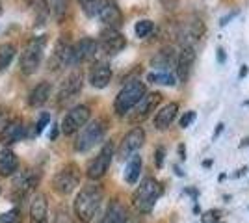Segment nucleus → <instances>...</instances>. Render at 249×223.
<instances>
[{"label":"nucleus","mask_w":249,"mask_h":223,"mask_svg":"<svg viewBox=\"0 0 249 223\" xmlns=\"http://www.w3.org/2000/svg\"><path fill=\"white\" fill-rule=\"evenodd\" d=\"M194 119H196V112H194V110H188V112H184V116L180 117L178 125H180V128H188L190 125H192Z\"/></svg>","instance_id":"72a5a7b5"},{"label":"nucleus","mask_w":249,"mask_h":223,"mask_svg":"<svg viewBox=\"0 0 249 223\" xmlns=\"http://www.w3.org/2000/svg\"><path fill=\"white\" fill-rule=\"evenodd\" d=\"M147 80L153 84H162V86H175V76L171 73H149Z\"/></svg>","instance_id":"c756f323"},{"label":"nucleus","mask_w":249,"mask_h":223,"mask_svg":"<svg viewBox=\"0 0 249 223\" xmlns=\"http://www.w3.org/2000/svg\"><path fill=\"white\" fill-rule=\"evenodd\" d=\"M218 60L221 64L225 62V51H223V49H218Z\"/></svg>","instance_id":"58836bf2"},{"label":"nucleus","mask_w":249,"mask_h":223,"mask_svg":"<svg viewBox=\"0 0 249 223\" xmlns=\"http://www.w3.org/2000/svg\"><path fill=\"white\" fill-rule=\"evenodd\" d=\"M89 116H91V110L86 104H76L73 106L62 121V132L65 136H73L74 132H78L80 128L89 121Z\"/></svg>","instance_id":"6e6552de"},{"label":"nucleus","mask_w":249,"mask_h":223,"mask_svg":"<svg viewBox=\"0 0 249 223\" xmlns=\"http://www.w3.org/2000/svg\"><path fill=\"white\" fill-rule=\"evenodd\" d=\"M194 62H196V47H188V45H182L180 52L177 54V76L180 78V82H186L190 78V73H192V67H194Z\"/></svg>","instance_id":"4468645a"},{"label":"nucleus","mask_w":249,"mask_h":223,"mask_svg":"<svg viewBox=\"0 0 249 223\" xmlns=\"http://www.w3.org/2000/svg\"><path fill=\"white\" fill-rule=\"evenodd\" d=\"M155 30V22L149 21V19H143V21H138L134 26V32L138 37H147L149 34Z\"/></svg>","instance_id":"7c9ffc66"},{"label":"nucleus","mask_w":249,"mask_h":223,"mask_svg":"<svg viewBox=\"0 0 249 223\" xmlns=\"http://www.w3.org/2000/svg\"><path fill=\"white\" fill-rule=\"evenodd\" d=\"M248 73H249L248 65H242V69H240V78H244V76H248Z\"/></svg>","instance_id":"ea45409f"},{"label":"nucleus","mask_w":249,"mask_h":223,"mask_svg":"<svg viewBox=\"0 0 249 223\" xmlns=\"http://www.w3.org/2000/svg\"><path fill=\"white\" fill-rule=\"evenodd\" d=\"M54 223H73V220H71V216L67 214V210L60 208V210L56 212V216H54Z\"/></svg>","instance_id":"f704fd0d"},{"label":"nucleus","mask_w":249,"mask_h":223,"mask_svg":"<svg viewBox=\"0 0 249 223\" xmlns=\"http://www.w3.org/2000/svg\"><path fill=\"white\" fill-rule=\"evenodd\" d=\"M164 186L155 177H147L140 182V186L132 193V205L140 214H149L155 208L156 201L162 197Z\"/></svg>","instance_id":"f03ea898"},{"label":"nucleus","mask_w":249,"mask_h":223,"mask_svg":"<svg viewBox=\"0 0 249 223\" xmlns=\"http://www.w3.org/2000/svg\"><path fill=\"white\" fill-rule=\"evenodd\" d=\"M106 134V121L104 119H93V121H88L74 141V151L76 153H88L89 149H93L97 143H101Z\"/></svg>","instance_id":"20e7f679"},{"label":"nucleus","mask_w":249,"mask_h":223,"mask_svg":"<svg viewBox=\"0 0 249 223\" xmlns=\"http://www.w3.org/2000/svg\"><path fill=\"white\" fill-rule=\"evenodd\" d=\"M84 86V74L82 71H73L63 78L62 86L58 89V104H65L69 101H73L74 97L82 91Z\"/></svg>","instance_id":"9d476101"},{"label":"nucleus","mask_w":249,"mask_h":223,"mask_svg":"<svg viewBox=\"0 0 249 223\" xmlns=\"http://www.w3.org/2000/svg\"><path fill=\"white\" fill-rule=\"evenodd\" d=\"M78 2H80V6H82L84 13H86L88 17H95V15H97L101 0H78Z\"/></svg>","instance_id":"2f4dec72"},{"label":"nucleus","mask_w":249,"mask_h":223,"mask_svg":"<svg viewBox=\"0 0 249 223\" xmlns=\"http://www.w3.org/2000/svg\"><path fill=\"white\" fill-rule=\"evenodd\" d=\"M178 153H180V158L182 160L186 158V149H184V145H178Z\"/></svg>","instance_id":"a19ab883"},{"label":"nucleus","mask_w":249,"mask_h":223,"mask_svg":"<svg viewBox=\"0 0 249 223\" xmlns=\"http://www.w3.org/2000/svg\"><path fill=\"white\" fill-rule=\"evenodd\" d=\"M19 168V158L11 149H2L0 151V177H11L17 173Z\"/></svg>","instance_id":"4be33fe9"},{"label":"nucleus","mask_w":249,"mask_h":223,"mask_svg":"<svg viewBox=\"0 0 249 223\" xmlns=\"http://www.w3.org/2000/svg\"><path fill=\"white\" fill-rule=\"evenodd\" d=\"M112 80V67L106 62H95L89 71V84L97 89H104Z\"/></svg>","instance_id":"6ab92c4d"},{"label":"nucleus","mask_w":249,"mask_h":223,"mask_svg":"<svg viewBox=\"0 0 249 223\" xmlns=\"http://www.w3.org/2000/svg\"><path fill=\"white\" fill-rule=\"evenodd\" d=\"M142 156L140 154H132L128 162H126V166H124V181L128 182V184H136V182L140 181V173H142Z\"/></svg>","instance_id":"a878e982"},{"label":"nucleus","mask_w":249,"mask_h":223,"mask_svg":"<svg viewBox=\"0 0 249 223\" xmlns=\"http://www.w3.org/2000/svg\"><path fill=\"white\" fill-rule=\"evenodd\" d=\"M80 184V170L76 164H67L52 177V188L60 195L73 193L74 188Z\"/></svg>","instance_id":"423d86ee"},{"label":"nucleus","mask_w":249,"mask_h":223,"mask_svg":"<svg viewBox=\"0 0 249 223\" xmlns=\"http://www.w3.org/2000/svg\"><path fill=\"white\" fill-rule=\"evenodd\" d=\"M15 222H17V212L15 210H10V212L0 216V223H15Z\"/></svg>","instance_id":"e433bc0d"},{"label":"nucleus","mask_w":249,"mask_h":223,"mask_svg":"<svg viewBox=\"0 0 249 223\" xmlns=\"http://www.w3.org/2000/svg\"><path fill=\"white\" fill-rule=\"evenodd\" d=\"M24 134H26V130H24L22 119H11V121H8L4 127L0 128V143L13 145V143L21 141L24 138Z\"/></svg>","instance_id":"2eb2a0df"},{"label":"nucleus","mask_w":249,"mask_h":223,"mask_svg":"<svg viewBox=\"0 0 249 223\" xmlns=\"http://www.w3.org/2000/svg\"><path fill=\"white\" fill-rule=\"evenodd\" d=\"M101 223H136L130 212L126 210V206L114 199L106 206V212L101 218Z\"/></svg>","instance_id":"f3484780"},{"label":"nucleus","mask_w":249,"mask_h":223,"mask_svg":"<svg viewBox=\"0 0 249 223\" xmlns=\"http://www.w3.org/2000/svg\"><path fill=\"white\" fill-rule=\"evenodd\" d=\"M47 4H49L51 11L54 13V17H56L58 21H62L63 17H65V13H67L69 0H47Z\"/></svg>","instance_id":"c85d7f7f"},{"label":"nucleus","mask_w":249,"mask_h":223,"mask_svg":"<svg viewBox=\"0 0 249 223\" xmlns=\"http://www.w3.org/2000/svg\"><path fill=\"white\" fill-rule=\"evenodd\" d=\"M37 186V177L32 173V171H22L19 173L17 177H15V181H13V188L19 191V193H30L34 188Z\"/></svg>","instance_id":"393cba45"},{"label":"nucleus","mask_w":249,"mask_h":223,"mask_svg":"<svg viewBox=\"0 0 249 223\" xmlns=\"http://www.w3.org/2000/svg\"><path fill=\"white\" fill-rule=\"evenodd\" d=\"M143 143H145V130L142 127H134L123 136L121 145L117 149V156L121 160H128L132 154H136L142 149Z\"/></svg>","instance_id":"1a4fd4ad"},{"label":"nucleus","mask_w":249,"mask_h":223,"mask_svg":"<svg viewBox=\"0 0 249 223\" xmlns=\"http://www.w3.org/2000/svg\"><path fill=\"white\" fill-rule=\"evenodd\" d=\"M145 84L143 82H140V80H130V82H126V84L121 87V91L117 93L114 101V110L117 116H126L132 108L143 99L145 95Z\"/></svg>","instance_id":"7ed1b4c3"},{"label":"nucleus","mask_w":249,"mask_h":223,"mask_svg":"<svg viewBox=\"0 0 249 223\" xmlns=\"http://www.w3.org/2000/svg\"><path fill=\"white\" fill-rule=\"evenodd\" d=\"M104 199V191L99 184H88L76 193L73 203L74 218L80 223H91Z\"/></svg>","instance_id":"f257e3e1"},{"label":"nucleus","mask_w":249,"mask_h":223,"mask_svg":"<svg viewBox=\"0 0 249 223\" xmlns=\"http://www.w3.org/2000/svg\"><path fill=\"white\" fill-rule=\"evenodd\" d=\"M71 65V45L67 41H58L54 52L51 54L49 60V69L51 71H60L63 67Z\"/></svg>","instance_id":"a211bd4d"},{"label":"nucleus","mask_w":249,"mask_h":223,"mask_svg":"<svg viewBox=\"0 0 249 223\" xmlns=\"http://www.w3.org/2000/svg\"><path fill=\"white\" fill-rule=\"evenodd\" d=\"M49 123H51V114L49 112H43L41 116H39V119H37V123H36V136L41 134Z\"/></svg>","instance_id":"473e14b6"},{"label":"nucleus","mask_w":249,"mask_h":223,"mask_svg":"<svg viewBox=\"0 0 249 223\" xmlns=\"http://www.w3.org/2000/svg\"><path fill=\"white\" fill-rule=\"evenodd\" d=\"M8 112H6V108H0V127H4L6 123H8Z\"/></svg>","instance_id":"4c0bfd02"},{"label":"nucleus","mask_w":249,"mask_h":223,"mask_svg":"<svg viewBox=\"0 0 249 223\" xmlns=\"http://www.w3.org/2000/svg\"><path fill=\"white\" fill-rule=\"evenodd\" d=\"M160 101H162V95H160V93H145L143 99L132 108L134 112H132V116H130V121H132V123L143 121L151 112H155V108L158 106Z\"/></svg>","instance_id":"dca6fc26"},{"label":"nucleus","mask_w":249,"mask_h":223,"mask_svg":"<svg viewBox=\"0 0 249 223\" xmlns=\"http://www.w3.org/2000/svg\"><path fill=\"white\" fill-rule=\"evenodd\" d=\"M177 112H178V104H177V103H167V104H164V106L156 112L155 128H158V130L169 128V125L175 121Z\"/></svg>","instance_id":"412c9836"},{"label":"nucleus","mask_w":249,"mask_h":223,"mask_svg":"<svg viewBox=\"0 0 249 223\" xmlns=\"http://www.w3.org/2000/svg\"><path fill=\"white\" fill-rule=\"evenodd\" d=\"M51 93H52V84L47 82V80H43V82H39L37 86H34V89H32L30 95H28V104L36 108L43 106V104L49 101Z\"/></svg>","instance_id":"5701e85b"},{"label":"nucleus","mask_w":249,"mask_h":223,"mask_svg":"<svg viewBox=\"0 0 249 223\" xmlns=\"http://www.w3.org/2000/svg\"><path fill=\"white\" fill-rule=\"evenodd\" d=\"M13 56H15V47L11 43H2L0 45V71H4L11 64Z\"/></svg>","instance_id":"cd10ccee"},{"label":"nucleus","mask_w":249,"mask_h":223,"mask_svg":"<svg viewBox=\"0 0 249 223\" xmlns=\"http://www.w3.org/2000/svg\"><path fill=\"white\" fill-rule=\"evenodd\" d=\"M28 4H30V8L36 13V24L41 26L43 22L47 21L49 13H51V8H49L47 0H28Z\"/></svg>","instance_id":"bb28decb"},{"label":"nucleus","mask_w":249,"mask_h":223,"mask_svg":"<svg viewBox=\"0 0 249 223\" xmlns=\"http://www.w3.org/2000/svg\"><path fill=\"white\" fill-rule=\"evenodd\" d=\"M97 47L99 51H103L104 54L108 56H115L117 52H121L124 47H126V39L124 35L119 30H114V28H106L101 32V37L97 41Z\"/></svg>","instance_id":"9b49d317"},{"label":"nucleus","mask_w":249,"mask_h":223,"mask_svg":"<svg viewBox=\"0 0 249 223\" xmlns=\"http://www.w3.org/2000/svg\"><path fill=\"white\" fill-rule=\"evenodd\" d=\"M151 64L155 69H162V73H169L167 67H173L177 64V54L173 51V47H166L160 52H156V56L151 60Z\"/></svg>","instance_id":"b1692460"},{"label":"nucleus","mask_w":249,"mask_h":223,"mask_svg":"<svg viewBox=\"0 0 249 223\" xmlns=\"http://www.w3.org/2000/svg\"><path fill=\"white\" fill-rule=\"evenodd\" d=\"M244 145H249V138H246L244 141H242V147H244Z\"/></svg>","instance_id":"79ce46f5"},{"label":"nucleus","mask_w":249,"mask_h":223,"mask_svg":"<svg viewBox=\"0 0 249 223\" xmlns=\"http://www.w3.org/2000/svg\"><path fill=\"white\" fill-rule=\"evenodd\" d=\"M97 17L104 22L106 28L119 30L121 24H123V13L119 10V6L115 4V0H101Z\"/></svg>","instance_id":"f8f14e48"},{"label":"nucleus","mask_w":249,"mask_h":223,"mask_svg":"<svg viewBox=\"0 0 249 223\" xmlns=\"http://www.w3.org/2000/svg\"><path fill=\"white\" fill-rule=\"evenodd\" d=\"M30 220L32 223H49V201L43 193L34 195V199H32Z\"/></svg>","instance_id":"aec40b11"},{"label":"nucleus","mask_w":249,"mask_h":223,"mask_svg":"<svg viewBox=\"0 0 249 223\" xmlns=\"http://www.w3.org/2000/svg\"><path fill=\"white\" fill-rule=\"evenodd\" d=\"M99 51L97 41L91 37H82L80 41H76L74 45H71V65H78L82 62L91 60Z\"/></svg>","instance_id":"ddd939ff"},{"label":"nucleus","mask_w":249,"mask_h":223,"mask_svg":"<svg viewBox=\"0 0 249 223\" xmlns=\"http://www.w3.org/2000/svg\"><path fill=\"white\" fill-rule=\"evenodd\" d=\"M45 47H47V35H37L26 45V49L21 54V62H19L22 74H34L39 69Z\"/></svg>","instance_id":"39448f33"},{"label":"nucleus","mask_w":249,"mask_h":223,"mask_svg":"<svg viewBox=\"0 0 249 223\" xmlns=\"http://www.w3.org/2000/svg\"><path fill=\"white\" fill-rule=\"evenodd\" d=\"M0 13H2V6H0Z\"/></svg>","instance_id":"37998d69"},{"label":"nucleus","mask_w":249,"mask_h":223,"mask_svg":"<svg viewBox=\"0 0 249 223\" xmlns=\"http://www.w3.org/2000/svg\"><path fill=\"white\" fill-rule=\"evenodd\" d=\"M114 160V143L112 141H106L103 145V149L99 151V154L95 156L89 164H88V179L89 181H99L106 175V171L110 170V164Z\"/></svg>","instance_id":"0eeeda50"},{"label":"nucleus","mask_w":249,"mask_h":223,"mask_svg":"<svg viewBox=\"0 0 249 223\" xmlns=\"http://www.w3.org/2000/svg\"><path fill=\"white\" fill-rule=\"evenodd\" d=\"M164 154H166V149L164 147H158L155 151V164H156V168H158V170L164 166Z\"/></svg>","instance_id":"c9c22d12"}]
</instances>
